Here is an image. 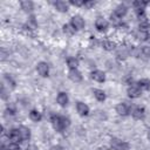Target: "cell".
<instances>
[{"label":"cell","mask_w":150,"mask_h":150,"mask_svg":"<svg viewBox=\"0 0 150 150\" xmlns=\"http://www.w3.org/2000/svg\"><path fill=\"white\" fill-rule=\"evenodd\" d=\"M27 150H39V149H38V146H35V145H29V146L27 148Z\"/></svg>","instance_id":"cell-37"},{"label":"cell","mask_w":150,"mask_h":150,"mask_svg":"<svg viewBox=\"0 0 150 150\" xmlns=\"http://www.w3.org/2000/svg\"><path fill=\"white\" fill-rule=\"evenodd\" d=\"M136 9H144V6H145V2L144 1H135L134 2Z\"/></svg>","instance_id":"cell-28"},{"label":"cell","mask_w":150,"mask_h":150,"mask_svg":"<svg viewBox=\"0 0 150 150\" xmlns=\"http://www.w3.org/2000/svg\"><path fill=\"white\" fill-rule=\"evenodd\" d=\"M102 46H103V48H104L105 50H114V49H115V47H116L115 42H112V41H109V40H107V41H103Z\"/></svg>","instance_id":"cell-22"},{"label":"cell","mask_w":150,"mask_h":150,"mask_svg":"<svg viewBox=\"0 0 150 150\" xmlns=\"http://www.w3.org/2000/svg\"><path fill=\"white\" fill-rule=\"evenodd\" d=\"M75 28L71 26V25H64L63 26V32H64V34H67V35H73L74 33H75Z\"/></svg>","instance_id":"cell-25"},{"label":"cell","mask_w":150,"mask_h":150,"mask_svg":"<svg viewBox=\"0 0 150 150\" xmlns=\"http://www.w3.org/2000/svg\"><path fill=\"white\" fill-rule=\"evenodd\" d=\"M50 150H60V148H57V146H53V148H50Z\"/></svg>","instance_id":"cell-38"},{"label":"cell","mask_w":150,"mask_h":150,"mask_svg":"<svg viewBox=\"0 0 150 150\" xmlns=\"http://www.w3.org/2000/svg\"><path fill=\"white\" fill-rule=\"evenodd\" d=\"M21 7H22L23 11L30 12L33 9V2L29 1V0H23V1H21Z\"/></svg>","instance_id":"cell-19"},{"label":"cell","mask_w":150,"mask_h":150,"mask_svg":"<svg viewBox=\"0 0 150 150\" xmlns=\"http://www.w3.org/2000/svg\"><path fill=\"white\" fill-rule=\"evenodd\" d=\"M111 22H112L114 25H116V26H117V25H120L121 20H120V18H118L117 15H115V14H114V15H111Z\"/></svg>","instance_id":"cell-32"},{"label":"cell","mask_w":150,"mask_h":150,"mask_svg":"<svg viewBox=\"0 0 150 150\" xmlns=\"http://www.w3.org/2000/svg\"><path fill=\"white\" fill-rule=\"evenodd\" d=\"M94 96H95L96 100H98V101H104V100H105V94H104V91L101 90V89H95V90H94Z\"/></svg>","instance_id":"cell-21"},{"label":"cell","mask_w":150,"mask_h":150,"mask_svg":"<svg viewBox=\"0 0 150 150\" xmlns=\"http://www.w3.org/2000/svg\"><path fill=\"white\" fill-rule=\"evenodd\" d=\"M76 110H77V112H79L81 116H87L88 112H89L88 105H87L86 103H83V102H77V104H76Z\"/></svg>","instance_id":"cell-4"},{"label":"cell","mask_w":150,"mask_h":150,"mask_svg":"<svg viewBox=\"0 0 150 150\" xmlns=\"http://www.w3.org/2000/svg\"><path fill=\"white\" fill-rule=\"evenodd\" d=\"M70 4L74 5V6H82V5H84L83 0H71Z\"/></svg>","instance_id":"cell-34"},{"label":"cell","mask_w":150,"mask_h":150,"mask_svg":"<svg viewBox=\"0 0 150 150\" xmlns=\"http://www.w3.org/2000/svg\"><path fill=\"white\" fill-rule=\"evenodd\" d=\"M136 38H137L139 41H145V40H148L149 34H148V32H146V30L138 29V30L136 32Z\"/></svg>","instance_id":"cell-16"},{"label":"cell","mask_w":150,"mask_h":150,"mask_svg":"<svg viewBox=\"0 0 150 150\" xmlns=\"http://www.w3.org/2000/svg\"><path fill=\"white\" fill-rule=\"evenodd\" d=\"M91 77H93V80H95V81H97V82H103V81L105 80V75H104V73L101 71V70H95V71H93V73H91Z\"/></svg>","instance_id":"cell-8"},{"label":"cell","mask_w":150,"mask_h":150,"mask_svg":"<svg viewBox=\"0 0 150 150\" xmlns=\"http://www.w3.org/2000/svg\"><path fill=\"white\" fill-rule=\"evenodd\" d=\"M116 112L118 115H122V116H125L128 112H129V109H128V105L125 103H118L116 105Z\"/></svg>","instance_id":"cell-7"},{"label":"cell","mask_w":150,"mask_h":150,"mask_svg":"<svg viewBox=\"0 0 150 150\" xmlns=\"http://www.w3.org/2000/svg\"><path fill=\"white\" fill-rule=\"evenodd\" d=\"M29 118L33 121V122H39L41 120V114L38 111V110H32L29 112Z\"/></svg>","instance_id":"cell-20"},{"label":"cell","mask_w":150,"mask_h":150,"mask_svg":"<svg viewBox=\"0 0 150 150\" xmlns=\"http://www.w3.org/2000/svg\"><path fill=\"white\" fill-rule=\"evenodd\" d=\"M36 69H38V73L41 75V76H47L48 75V71H49V67H48V64L46 63V62H40V63H38V67H36Z\"/></svg>","instance_id":"cell-3"},{"label":"cell","mask_w":150,"mask_h":150,"mask_svg":"<svg viewBox=\"0 0 150 150\" xmlns=\"http://www.w3.org/2000/svg\"><path fill=\"white\" fill-rule=\"evenodd\" d=\"M7 149H8V150H20V148H19V145H18L16 143H11V144H8Z\"/></svg>","instance_id":"cell-33"},{"label":"cell","mask_w":150,"mask_h":150,"mask_svg":"<svg viewBox=\"0 0 150 150\" xmlns=\"http://www.w3.org/2000/svg\"><path fill=\"white\" fill-rule=\"evenodd\" d=\"M127 14V7L124 5H118L115 8V15H117L118 18H122Z\"/></svg>","instance_id":"cell-13"},{"label":"cell","mask_w":150,"mask_h":150,"mask_svg":"<svg viewBox=\"0 0 150 150\" xmlns=\"http://www.w3.org/2000/svg\"><path fill=\"white\" fill-rule=\"evenodd\" d=\"M55 7L59 12H67L68 11V4L64 1H61V0L55 2Z\"/></svg>","instance_id":"cell-15"},{"label":"cell","mask_w":150,"mask_h":150,"mask_svg":"<svg viewBox=\"0 0 150 150\" xmlns=\"http://www.w3.org/2000/svg\"><path fill=\"white\" fill-rule=\"evenodd\" d=\"M68 76L73 82H80L82 80V75L77 69H70V71L68 73Z\"/></svg>","instance_id":"cell-5"},{"label":"cell","mask_w":150,"mask_h":150,"mask_svg":"<svg viewBox=\"0 0 150 150\" xmlns=\"http://www.w3.org/2000/svg\"><path fill=\"white\" fill-rule=\"evenodd\" d=\"M130 54V50L129 49H127L125 47H120L118 49H117V56L120 57V59H125L128 55Z\"/></svg>","instance_id":"cell-17"},{"label":"cell","mask_w":150,"mask_h":150,"mask_svg":"<svg viewBox=\"0 0 150 150\" xmlns=\"http://www.w3.org/2000/svg\"><path fill=\"white\" fill-rule=\"evenodd\" d=\"M71 26H73L76 30L82 29V28L84 27V20H83L80 15H75V16L71 18Z\"/></svg>","instance_id":"cell-1"},{"label":"cell","mask_w":150,"mask_h":150,"mask_svg":"<svg viewBox=\"0 0 150 150\" xmlns=\"http://www.w3.org/2000/svg\"><path fill=\"white\" fill-rule=\"evenodd\" d=\"M132 116L136 120H141L144 117V109L143 108H136L132 110Z\"/></svg>","instance_id":"cell-18"},{"label":"cell","mask_w":150,"mask_h":150,"mask_svg":"<svg viewBox=\"0 0 150 150\" xmlns=\"http://www.w3.org/2000/svg\"><path fill=\"white\" fill-rule=\"evenodd\" d=\"M27 25H28V28H35V26H36V22H35V20H34V18H29V20L27 21Z\"/></svg>","instance_id":"cell-29"},{"label":"cell","mask_w":150,"mask_h":150,"mask_svg":"<svg viewBox=\"0 0 150 150\" xmlns=\"http://www.w3.org/2000/svg\"><path fill=\"white\" fill-rule=\"evenodd\" d=\"M95 27L98 29V30H105L107 27H108V22L105 19L103 18H97L96 21H95Z\"/></svg>","instance_id":"cell-6"},{"label":"cell","mask_w":150,"mask_h":150,"mask_svg":"<svg viewBox=\"0 0 150 150\" xmlns=\"http://www.w3.org/2000/svg\"><path fill=\"white\" fill-rule=\"evenodd\" d=\"M8 138H9V141H11L12 143H16V144L22 139L19 129H12V130L9 131V134H8Z\"/></svg>","instance_id":"cell-2"},{"label":"cell","mask_w":150,"mask_h":150,"mask_svg":"<svg viewBox=\"0 0 150 150\" xmlns=\"http://www.w3.org/2000/svg\"><path fill=\"white\" fill-rule=\"evenodd\" d=\"M142 54H144L145 56H150V46L142 47Z\"/></svg>","instance_id":"cell-31"},{"label":"cell","mask_w":150,"mask_h":150,"mask_svg":"<svg viewBox=\"0 0 150 150\" xmlns=\"http://www.w3.org/2000/svg\"><path fill=\"white\" fill-rule=\"evenodd\" d=\"M61 120H62V123H63V127H64V128H67V127L69 125V120H68L67 117H61Z\"/></svg>","instance_id":"cell-35"},{"label":"cell","mask_w":150,"mask_h":150,"mask_svg":"<svg viewBox=\"0 0 150 150\" xmlns=\"http://www.w3.org/2000/svg\"><path fill=\"white\" fill-rule=\"evenodd\" d=\"M94 4H95L94 1H84V6L88 7V8L91 7V6H94Z\"/></svg>","instance_id":"cell-36"},{"label":"cell","mask_w":150,"mask_h":150,"mask_svg":"<svg viewBox=\"0 0 150 150\" xmlns=\"http://www.w3.org/2000/svg\"><path fill=\"white\" fill-rule=\"evenodd\" d=\"M52 122H53V127H54V129H55L56 131H61L62 129H64L61 117H53Z\"/></svg>","instance_id":"cell-10"},{"label":"cell","mask_w":150,"mask_h":150,"mask_svg":"<svg viewBox=\"0 0 150 150\" xmlns=\"http://www.w3.org/2000/svg\"><path fill=\"white\" fill-rule=\"evenodd\" d=\"M128 95H129V97H131V98L139 97V96H141V90H139L138 87L132 86V87H130V88L128 89Z\"/></svg>","instance_id":"cell-9"},{"label":"cell","mask_w":150,"mask_h":150,"mask_svg":"<svg viewBox=\"0 0 150 150\" xmlns=\"http://www.w3.org/2000/svg\"><path fill=\"white\" fill-rule=\"evenodd\" d=\"M138 22H139V27H141V29H143V30H146V29L149 28V26H150L149 20H148L146 16H144V15L138 16Z\"/></svg>","instance_id":"cell-11"},{"label":"cell","mask_w":150,"mask_h":150,"mask_svg":"<svg viewBox=\"0 0 150 150\" xmlns=\"http://www.w3.org/2000/svg\"><path fill=\"white\" fill-rule=\"evenodd\" d=\"M117 150H129V144L127 142H121Z\"/></svg>","instance_id":"cell-30"},{"label":"cell","mask_w":150,"mask_h":150,"mask_svg":"<svg viewBox=\"0 0 150 150\" xmlns=\"http://www.w3.org/2000/svg\"><path fill=\"white\" fill-rule=\"evenodd\" d=\"M148 139H149V141H150V131H149V132H148Z\"/></svg>","instance_id":"cell-40"},{"label":"cell","mask_w":150,"mask_h":150,"mask_svg":"<svg viewBox=\"0 0 150 150\" xmlns=\"http://www.w3.org/2000/svg\"><path fill=\"white\" fill-rule=\"evenodd\" d=\"M122 141H120V139H117V138H114V139H111V142H110V144H111V146L114 148V149H118V146H120V143H121Z\"/></svg>","instance_id":"cell-27"},{"label":"cell","mask_w":150,"mask_h":150,"mask_svg":"<svg viewBox=\"0 0 150 150\" xmlns=\"http://www.w3.org/2000/svg\"><path fill=\"white\" fill-rule=\"evenodd\" d=\"M97 150H107V149H105V148H98Z\"/></svg>","instance_id":"cell-39"},{"label":"cell","mask_w":150,"mask_h":150,"mask_svg":"<svg viewBox=\"0 0 150 150\" xmlns=\"http://www.w3.org/2000/svg\"><path fill=\"white\" fill-rule=\"evenodd\" d=\"M57 103L61 107H66L68 104V96H67L66 93H60L57 95Z\"/></svg>","instance_id":"cell-12"},{"label":"cell","mask_w":150,"mask_h":150,"mask_svg":"<svg viewBox=\"0 0 150 150\" xmlns=\"http://www.w3.org/2000/svg\"><path fill=\"white\" fill-rule=\"evenodd\" d=\"M130 54H131L132 56H135V57H138V56L142 54V49L138 48V47H132V48L130 49Z\"/></svg>","instance_id":"cell-26"},{"label":"cell","mask_w":150,"mask_h":150,"mask_svg":"<svg viewBox=\"0 0 150 150\" xmlns=\"http://www.w3.org/2000/svg\"><path fill=\"white\" fill-rule=\"evenodd\" d=\"M138 88H141V89H149V88H150V80H148V79H142V80L138 82Z\"/></svg>","instance_id":"cell-24"},{"label":"cell","mask_w":150,"mask_h":150,"mask_svg":"<svg viewBox=\"0 0 150 150\" xmlns=\"http://www.w3.org/2000/svg\"><path fill=\"white\" fill-rule=\"evenodd\" d=\"M67 64H68V67H69L70 69H76L77 66H79V61H77L75 57H69V59L67 60Z\"/></svg>","instance_id":"cell-23"},{"label":"cell","mask_w":150,"mask_h":150,"mask_svg":"<svg viewBox=\"0 0 150 150\" xmlns=\"http://www.w3.org/2000/svg\"><path fill=\"white\" fill-rule=\"evenodd\" d=\"M19 131H20L21 138H22L23 141H26V139H28V138L30 137V131H29L28 128H26V127H20V128H19Z\"/></svg>","instance_id":"cell-14"}]
</instances>
